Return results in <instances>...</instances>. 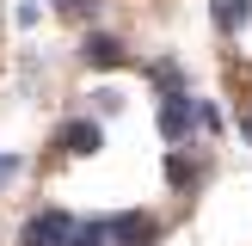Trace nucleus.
<instances>
[{
	"mask_svg": "<svg viewBox=\"0 0 252 246\" xmlns=\"http://www.w3.org/2000/svg\"><path fill=\"white\" fill-rule=\"evenodd\" d=\"M74 228H80V221H74L68 209H37V215L19 228V246H68Z\"/></svg>",
	"mask_w": 252,
	"mask_h": 246,
	"instance_id": "nucleus-1",
	"label": "nucleus"
},
{
	"mask_svg": "<svg viewBox=\"0 0 252 246\" xmlns=\"http://www.w3.org/2000/svg\"><path fill=\"white\" fill-rule=\"evenodd\" d=\"M111 228V246H154L160 240V221L142 215V209H123V215H105Z\"/></svg>",
	"mask_w": 252,
	"mask_h": 246,
	"instance_id": "nucleus-2",
	"label": "nucleus"
},
{
	"mask_svg": "<svg viewBox=\"0 0 252 246\" xmlns=\"http://www.w3.org/2000/svg\"><path fill=\"white\" fill-rule=\"evenodd\" d=\"M191 129H197V98L191 92H166L160 98V135L166 142H185Z\"/></svg>",
	"mask_w": 252,
	"mask_h": 246,
	"instance_id": "nucleus-3",
	"label": "nucleus"
},
{
	"mask_svg": "<svg viewBox=\"0 0 252 246\" xmlns=\"http://www.w3.org/2000/svg\"><path fill=\"white\" fill-rule=\"evenodd\" d=\"M56 148L62 154H98V148H105V129H98L93 117H74V123L56 129Z\"/></svg>",
	"mask_w": 252,
	"mask_h": 246,
	"instance_id": "nucleus-4",
	"label": "nucleus"
},
{
	"mask_svg": "<svg viewBox=\"0 0 252 246\" xmlns=\"http://www.w3.org/2000/svg\"><path fill=\"white\" fill-rule=\"evenodd\" d=\"M209 19H216L221 37H240L252 25V0H209Z\"/></svg>",
	"mask_w": 252,
	"mask_h": 246,
	"instance_id": "nucleus-5",
	"label": "nucleus"
},
{
	"mask_svg": "<svg viewBox=\"0 0 252 246\" xmlns=\"http://www.w3.org/2000/svg\"><path fill=\"white\" fill-rule=\"evenodd\" d=\"M80 56L93 62V68H117V62H123V43H117V37H111V31H86Z\"/></svg>",
	"mask_w": 252,
	"mask_h": 246,
	"instance_id": "nucleus-6",
	"label": "nucleus"
},
{
	"mask_svg": "<svg viewBox=\"0 0 252 246\" xmlns=\"http://www.w3.org/2000/svg\"><path fill=\"white\" fill-rule=\"evenodd\" d=\"M68 246H111V228H105V221H80Z\"/></svg>",
	"mask_w": 252,
	"mask_h": 246,
	"instance_id": "nucleus-7",
	"label": "nucleus"
},
{
	"mask_svg": "<svg viewBox=\"0 0 252 246\" xmlns=\"http://www.w3.org/2000/svg\"><path fill=\"white\" fill-rule=\"evenodd\" d=\"M197 129H203V135H216V129H221V111L209 105V98H197Z\"/></svg>",
	"mask_w": 252,
	"mask_h": 246,
	"instance_id": "nucleus-8",
	"label": "nucleus"
},
{
	"mask_svg": "<svg viewBox=\"0 0 252 246\" xmlns=\"http://www.w3.org/2000/svg\"><path fill=\"white\" fill-rule=\"evenodd\" d=\"M166 179H172V184H191V179H197V166H191L185 154H172V160H166Z\"/></svg>",
	"mask_w": 252,
	"mask_h": 246,
	"instance_id": "nucleus-9",
	"label": "nucleus"
},
{
	"mask_svg": "<svg viewBox=\"0 0 252 246\" xmlns=\"http://www.w3.org/2000/svg\"><path fill=\"white\" fill-rule=\"evenodd\" d=\"M56 12H68V19H93V0H49Z\"/></svg>",
	"mask_w": 252,
	"mask_h": 246,
	"instance_id": "nucleus-10",
	"label": "nucleus"
},
{
	"mask_svg": "<svg viewBox=\"0 0 252 246\" xmlns=\"http://www.w3.org/2000/svg\"><path fill=\"white\" fill-rule=\"evenodd\" d=\"M19 179V154H0V184H12Z\"/></svg>",
	"mask_w": 252,
	"mask_h": 246,
	"instance_id": "nucleus-11",
	"label": "nucleus"
},
{
	"mask_svg": "<svg viewBox=\"0 0 252 246\" xmlns=\"http://www.w3.org/2000/svg\"><path fill=\"white\" fill-rule=\"evenodd\" d=\"M240 135H246V142H252V111H240Z\"/></svg>",
	"mask_w": 252,
	"mask_h": 246,
	"instance_id": "nucleus-12",
	"label": "nucleus"
}]
</instances>
